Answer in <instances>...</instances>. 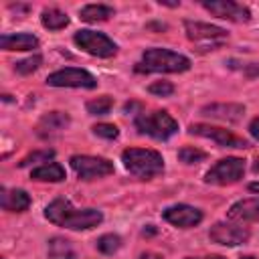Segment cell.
<instances>
[{
  "label": "cell",
  "mask_w": 259,
  "mask_h": 259,
  "mask_svg": "<svg viewBox=\"0 0 259 259\" xmlns=\"http://www.w3.org/2000/svg\"><path fill=\"white\" fill-rule=\"evenodd\" d=\"M69 121H71L69 113H65V111H51V113H47V115L40 117V121L36 125L38 136H42V138L55 136V134L63 132L69 125Z\"/></svg>",
  "instance_id": "obj_16"
},
{
  "label": "cell",
  "mask_w": 259,
  "mask_h": 259,
  "mask_svg": "<svg viewBox=\"0 0 259 259\" xmlns=\"http://www.w3.org/2000/svg\"><path fill=\"white\" fill-rule=\"evenodd\" d=\"M111 107H113V99L109 95H101L97 99L87 101V111L91 115H105V113L111 111Z\"/></svg>",
  "instance_id": "obj_23"
},
{
  "label": "cell",
  "mask_w": 259,
  "mask_h": 259,
  "mask_svg": "<svg viewBox=\"0 0 259 259\" xmlns=\"http://www.w3.org/2000/svg\"><path fill=\"white\" fill-rule=\"evenodd\" d=\"M40 63H42V57L40 55H32V57H28L24 61H18L14 65V71L20 73V75H30L32 71H36L40 67Z\"/></svg>",
  "instance_id": "obj_27"
},
{
  "label": "cell",
  "mask_w": 259,
  "mask_h": 259,
  "mask_svg": "<svg viewBox=\"0 0 259 259\" xmlns=\"http://www.w3.org/2000/svg\"><path fill=\"white\" fill-rule=\"evenodd\" d=\"M136 127L154 140H168L178 132V121L168 111H148L136 117Z\"/></svg>",
  "instance_id": "obj_4"
},
{
  "label": "cell",
  "mask_w": 259,
  "mask_h": 259,
  "mask_svg": "<svg viewBox=\"0 0 259 259\" xmlns=\"http://www.w3.org/2000/svg\"><path fill=\"white\" fill-rule=\"evenodd\" d=\"M148 89H150V93L160 95V97H170L174 93V85L170 81H154Z\"/></svg>",
  "instance_id": "obj_29"
},
{
  "label": "cell",
  "mask_w": 259,
  "mask_h": 259,
  "mask_svg": "<svg viewBox=\"0 0 259 259\" xmlns=\"http://www.w3.org/2000/svg\"><path fill=\"white\" fill-rule=\"evenodd\" d=\"M227 217L231 221H239V223H257L259 221V196L237 200L229 208Z\"/></svg>",
  "instance_id": "obj_15"
},
{
  "label": "cell",
  "mask_w": 259,
  "mask_h": 259,
  "mask_svg": "<svg viewBox=\"0 0 259 259\" xmlns=\"http://www.w3.org/2000/svg\"><path fill=\"white\" fill-rule=\"evenodd\" d=\"M204 158H206V154L202 150L194 148V146H184V148L178 150V160L184 162V164H198Z\"/></svg>",
  "instance_id": "obj_25"
},
{
  "label": "cell",
  "mask_w": 259,
  "mask_h": 259,
  "mask_svg": "<svg viewBox=\"0 0 259 259\" xmlns=\"http://www.w3.org/2000/svg\"><path fill=\"white\" fill-rule=\"evenodd\" d=\"M71 168L75 170V174L81 180H93V178H101L107 174H113V164L107 158H99V156H85V154H75L71 156Z\"/></svg>",
  "instance_id": "obj_7"
},
{
  "label": "cell",
  "mask_w": 259,
  "mask_h": 259,
  "mask_svg": "<svg viewBox=\"0 0 259 259\" xmlns=\"http://www.w3.org/2000/svg\"><path fill=\"white\" fill-rule=\"evenodd\" d=\"M188 69H190L188 57L160 47L144 51L140 63H136L138 73H182Z\"/></svg>",
  "instance_id": "obj_2"
},
{
  "label": "cell",
  "mask_w": 259,
  "mask_h": 259,
  "mask_svg": "<svg viewBox=\"0 0 259 259\" xmlns=\"http://www.w3.org/2000/svg\"><path fill=\"white\" fill-rule=\"evenodd\" d=\"M121 162L130 174L142 180H150L164 172V158L150 148H127L121 154Z\"/></svg>",
  "instance_id": "obj_3"
},
{
  "label": "cell",
  "mask_w": 259,
  "mask_h": 259,
  "mask_svg": "<svg viewBox=\"0 0 259 259\" xmlns=\"http://www.w3.org/2000/svg\"><path fill=\"white\" fill-rule=\"evenodd\" d=\"M200 113L206 117H212V119H223V121L235 123L245 115V105H241V103H210V105H204L200 109Z\"/></svg>",
  "instance_id": "obj_14"
},
{
  "label": "cell",
  "mask_w": 259,
  "mask_h": 259,
  "mask_svg": "<svg viewBox=\"0 0 259 259\" xmlns=\"http://www.w3.org/2000/svg\"><path fill=\"white\" fill-rule=\"evenodd\" d=\"M208 237L212 243L219 245H227V247H237L249 241L251 233L247 227L241 225H233V223H214L208 231Z\"/></svg>",
  "instance_id": "obj_9"
},
{
  "label": "cell",
  "mask_w": 259,
  "mask_h": 259,
  "mask_svg": "<svg viewBox=\"0 0 259 259\" xmlns=\"http://www.w3.org/2000/svg\"><path fill=\"white\" fill-rule=\"evenodd\" d=\"M119 247H121V239H119L117 235H113V233L101 235V237L97 239V249H99L101 253H105V255L115 253Z\"/></svg>",
  "instance_id": "obj_24"
},
{
  "label": "cell",
  "mask_w": 259,
  "mask_h": 259,
  "mask_svg": "<svg viewBox=\"0 0 259 259\" xmlns=\"http://www.w3.org/2000/svg\"><path fill=\"white\" fill-rule=\"evenodd\" d=\"M186 28V36L194 42H214V40H223L227 36V30L208 22H196V20H186L184 22Z\"/></svg>",
  "instance_id": "obj_13"
},
{
  "label": "cell",
  "mask_w": 259,
  "mask_h": 259,
  "mask_svg": "<svg viewBox=\"0 0 259 259\" xmlns=\"http://www.w3.org/2000/svg\"><path fill=\"white\" fill-rule=\"evenodd\" d=\"M47 85L51 87H81V89H95L97 87V79L85 71V69H77V67H67V69H59L55 73H51L47 77Z\"/></svg>",
  "instance_id": "obj_8"
},
{
  "label": "cell",
  "mask_w": 259,
  "mask_h": 259,
  "mask_svg": "<svg viewBox=\"0 0 259 259\" xmlns=\"http://www.w3.org/2000/svg\"><path fill=\"white\" fill-rule=\"evenodd\" d=\"M93 134L99 138H105V140H115L119 136V130L113 123H97V125H93Z\"/></svg>",
  "instance_id": "obj_28"
},
{
  "label": "cell",
  "mask_w": 259,
  "mask_h": 259,
  "mask_svg": "<svg viewBox=\"0 0 259 259\" xmlns=\"http://www.w3.org/2000/svg\"><path fill=\"white\" fill-rule=\"evenodd\" d=\"M162 214L170 225H174L178 229H190L202 221V210H198L190 204H172V206L164 208Z\"/></svg>",
  "instance_id": "obj_12"
},
{
  "label": "cell",
  "mask_w": 259,
  "mask_h": 259,
  "mask_svg": "<svg viewBox=\"0 0 259 259\" xmlns=\"http://www.w3.org/2000/svg\"><path fill=\"white\" fill-rule=\"evenodd\" d=\"M138 259H162V255H158V253H152V251H146V253H142Z\"/></svg>",
  "instance_id": "obj_31"
},
{
  "label": "cell",
  "mask_w": 259,
  "mask_h": 259,
  "mask_svg": "<svg viewBox=\"0 0 259 259\" xmlns=\"http://www.w3.org/2000/svg\"><path fill=\"white\" fill-rule=\"evenodd\" d=\"M241 259H253V257H249V255H247V257H241Z\"/></svg>",
  "instance_id": "obj_35"
},
{
  "label": "cell",
  "mask_w": 259,
  "mask_h": 259,
  "mask_svg": "<svg viewBox=\"0 0 259 259\" xmlns=\"http://www.w3.org/2000/svg\"><path fill=\"white\" fill-rule=\"evenodd\" d=\"M186 259H196V257H186ZM202 259H225L221 255H210V257H202Z\"/></svg>",
  "instance_id": "obj_33"
},
{
  "label": "cell",
  "mask_w": 259,
  "mask_h": 259,
  "mask_svg": "<svg viewBox=\"0 0 259 259\" xmlns=\"http://www.w3.org/2000/svg\"><path fill=\"white\" fill-rule=\"evenodd\" d=\"M188 132L194 136H200V138H208L223 148H249V144L243 138H239L223 127H214V125H206V123H192L188 127Z\"/></svg>",
  "instance_id": "obj_10"
},
{
  "label": "cell",
  "mask_w": 259,
  "mask_h": 259,
  "mask_svg": "<svg viewBox=\"0 0 259 259\" xmlns=\"http://www.w3.org/2000/svg\"><path fill=\"white\" fill-rule=\"evenodd\" d=\"M142 233H144V235H152V233H154V229H152V225H148V229H144Z\"/></svg>",
  "instance_id": "obj_34"
},
{
  "label": "cell",
  "mask_w": 259,
  "mask_h": 259,
  "mask_svg": "<svg viewBox=\"0 0 259 259\" xmlns=\"http://www.w3.org/2000/svg\"><path fill=\"white\" fill-rule=\"evenodd\" d=\"M30 178L38 180V182H61V180H65V168L57 162H49V164L34 168L30 172Z\"/></svg>",
  "instance_id": "obj_19"
},
{
  "label": "cell",
  "mask_w": 259,
  "mask_h": 259,
  "mask_svg": "<svg viewBox=\"0 0 259 259\" xmlns=\"http://www.w3.org/2000/svg\"><path fill=\"white\" fill-rule=\"evenodd\" d=\"M73 40L79 49H83L85 53L99 57V59H107V57H113L117 53V45L109 36H105L103 32H97V30H89V28L77 30Z\"/></svg>",
  "instance_id": "obj_5"
},
{
  "label": "cell",
  "mask_w": 259,
  "mask_h": 259,
  "mask_svg": "<svg viewBox=\"0 0 259 259\" xmlns=\"http://www.w3.org/2000/svg\"><path fill=\"white\" fill-rule=\"evenodd\" d=\"M45 217L59 227H67L73 231H85L93 229L103 221L101 210L97 208H75L71 200L67 198H55L53 202L47 204Z\"/></svg>",
  "instance_id": "obj_1"
},
{
  "label": "cell",
  "mask_w": 259,
  "mask_h": 259,
  "mask_svg": "<svg viewBox=\"0 0 259 259\" xmlns=\"http://www.w3.org/2000/svg\"><path fill=\"white\" fill-rule=\"evenodd\" d=\"M202 8L208 10L210 14L225 18V20H233V22H247L251 18V10L243 4H237L233 0H204Z\"/></svg>",
  "instance_id": "obj_11"
},
{
  "label": "cell",
  "mask_w": 259,
  "mask_h": 259,
  "mask_svg": "<svg viewBox=\"0 0 259 259\" xmlns=\"http://www.w3.org/2000/svg\"><path fill=\"white\" fill-rule=\"evenodd\" d=\"M249 134L259 142V117H255V119L249 123Z\"/></svg>",
  "instance_id": "obj_30"
},
{
  "label": "cell",
  "mask_w": 259,
  "mask_h": 259,
  "mask_svg": "<svg viewBox=\"0 0 259 259\" xmlns=\"http://www.w3.org/2000/svg\"><path fill=\"white\" fill-rule=\"evenodd\" d=\"M49 259H75V249L71 241L63 237H53L49 241Z\"/></svg>",
  "instance_id": "obj_21"
},
{
  "label": "cell",
  "mask_w": 259,
  "mask_h": 259,
  "mask_svg": "<svg viewBox=\"0 0 259 259\" xmlns=\"http://www.w3.org/2000/svg\"><path fill=\"white\" fill-rule=\"evenodd\" d=\"M38 47V38L28 32H14L0 36V49L4 51H32Z\"/></svg>",
  "instance_id": "obj_18"
},
{
  "label": "cell",
  "mask_w": 259,
  "mask_h": 259,
  "mask_svg": "<svg viewBox=\"0 0 259 259\" xmlns=\"http://www.w3.org/2000/svg\"><path fill=\"white\" fill-rule=\"evenodd\" d=\"M53 156H55V150H51V148H47V150H36V152H30L28 156H24V158L18 162V166L24 168V166H30V164H34V162H49Z\"/></svg>",
  "instance_id": "obj_26"
},
{
  "label": "cell",
  "mask_w": 259,
  "mask_h": 259,
  "mask_svg": "<svg viewBox=\"0 0 259 259\" xmlns=\"http://www.w3.org/2000/svg\"><path fill=\"white\" fill-rule=\"evenodd\" d=\"M245 172V160L243 158H223L219 160L206 174L204 180L208 184H217V186H227V184H235L243 178Z\"/></svg>",
  "instance_id": "obj_6"
},
{
  "label": "cell",
  "mask_w": 259,
  "mask_h": 259,
  "mask_svg": "<svg viewBox=\"0 0 259 259\" xmlns=\"http://www.w3.org/2000/svg\"><path fill=\"white\" fill-rule=\"evenodd\" d=\"M249 190H251V192H257V194H259V182H251V184H249Z\"/></svg>",
  "instance_id": "obj_32"
},
{
  "label": "cell",
  "mask_w": 259,
  "mask_h": 259,
  "mask_svg": "<svg viewBox=\"0 0 259 259\" xmlns=\"http://www.w3.org/2000/svg\"><path fill=\"white\" fill-rule=\"evenodd\" d=\"M0 204L8 212H22V210H26L30 206V196H28L26 190H20V188H12V190L2 188Z\"/></svg>",
  "instance_id": "obj_17"
},
{
  "label": "cell",
  "mask_w": 259,
  "mask_h": 259,
  "mask_svg": "<svg viewBox=\"0 0 259 259\" xmlns=\"http://www.w3.org/2000/svg\"><path fill=\"white\" fill-rule=\"evenodd\" d=\"M40 22L49 30H61L69 24V16L59 8H45L40 14Z\"/></svg>",
  "instance_id": "obj_22"
},
{
  "label": "cell",
  "mask_w": 259,
  "mask_h": 259,
  "mask_svg": "<svg viewBox=\"0 0 259 259\" xmlns=\"http://www.w3.org/2000/svg\"><path fill=\"white\" fill-rule=\"evenodd\" d=\"M113 12L115 10L111 6H105V4H87L79 10V18L85 22H103V20L111 18Z\"/></svg>",
  "instance_id": "obj_20"
}]
</instances>
